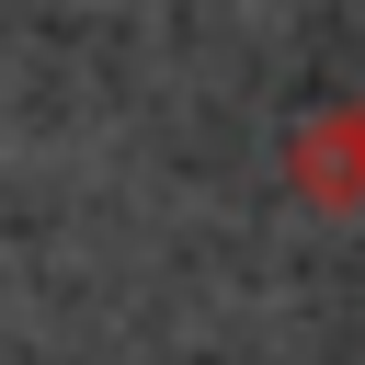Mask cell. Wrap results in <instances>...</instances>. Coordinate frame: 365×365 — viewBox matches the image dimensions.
I'll return each instance as SVG.
<instances>
[{"instance_id":"6da1fadb","label":"cell","mask_w":365,"mask_h":365,"mask_svg":"<svg viewBox=\"0 0 365 365\" xmlns=\"http://www.w3.org/2000/svg\"><path fill=\"white\" fill-rule=\"evenodd\" d=\"M285 194L319 205V217H354L365 205V137H354V114H308L285 137Z\"/></svg>"},{"instance_id":"7a4b0ae2","label":"cell","mask_w":365,"mask_h":365,"mask_svg":"<svg viewBox=\"0 0 365 365\" xmlns=\"http://www.w3.org/2000/svg\"><path fill=\"white\" fill-rule=\"evenodd\" d=\"M342 114H354V137H365V91H354V103H342Z\"/></svg>"}]
</instances>
